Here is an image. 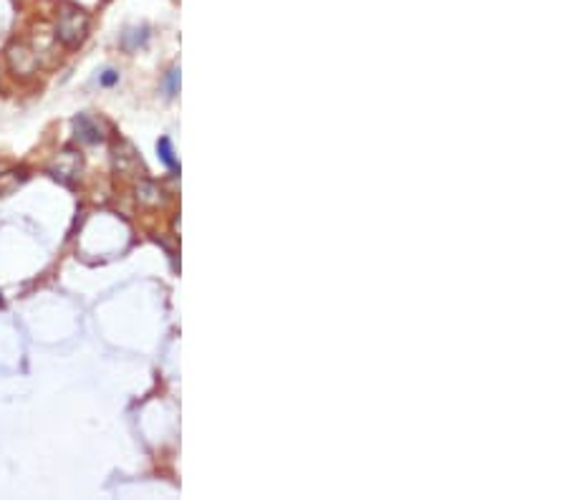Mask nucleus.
I'll list each match as a JSON object with an SVG mask.
<instances>
[{
	"label": "nucleus",
	"mask_w": 568,
	"mask_h": 500,
	"mask_svg": "<svg viewBox=\"0 0 568 500\" xmlns=\"http://www.w3.org/2000/svg\"><path fill=\"white\" fill-rule=\"evenodd\" d=\"M89 35V13L78 6H63L56 21V38L66 49H78Z\"/></svg>",
	"instance_id": "f257e3e1"
},
{
	"label": "nucleus",
	"mask_w": 568,
	"mask_h": 500,
	"mask_svg": "<svg viewBox=\"0 0 568 500\" xmlns=\"http://www.w3.org/2000/svg\"><path fill=\"white\" fill-rule=\"evenodd\" d=\"M8 61H10L13 74H18V76H31V74H35V69H38V53H33V51L28 49V46H23V43H13V46L8 49Z\"/></svg>",
	"instance_id": "f03ea898"
},
{
	"label": "nucleus",
	"mask_w": 568,
	"mask_h": 500,
	"mask_svg": "<svg viewBox=\"0 0 568 500\" xmlns=\"http://www.w3.org/2000/svg\"><path fill=\"white\" fill-rule=\"evenodd\" d=\"M74 126H76V137L81 139V142H99V139H101L99 126L94 124L86 114H78V117L74 119Z\"/></svg>",
	"instance_id": "7ed1b4c3"
},
{
	"label": "nucleus",
	"mask_w": 568,
	"mask_h": 500,
	"mask_svg": "<svg viewBox=\"0 0 568 500\" xmlns=\"http://www.w3.org/2000/svg\"><path fill=\"white\" fill-rule=\"evenodd\" d=\"M160 154H162V160L167 162V165L172 167H177V162H174V157H172V147H169V139H160Z\"/></svg>",
	"instance_id": "20e7f679"
},
{
	"label": "nucleus",
	"mask_w": 568,
	"mask_h": 500,
	"mask_svg": "<svg viewBox=\"0 0 568 500\" xmlns=\"http://www.w3.org/2000/svg\"><path fill=\"white\" fill-rule=\"evenodd\" d=\"M101 81H104V86H111V83L117 81V71H106V74H104V78H101Z\"/></svg>",
	"instance_id": "39448f33"
},
{
	"label": "nucleus",
	"mask_w": 568,
	"mask_h": 500,
	"mask_svg": "<svg viewBox=\"0 0 568 500\" xmlns=\"http://www.w3.org/2000/svg\"><path fill=\"white\" fill-rule=\"evenodd\" d=\"M0 306H3V299H0Z\"/></svg>",
	"instance_id": "423d86ee"
}]
</instances>
